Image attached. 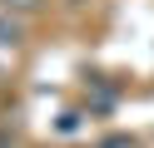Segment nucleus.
<instances>
[{"mask_svg": "<svg viewBox=\"0 0 154 148\" xmlns=\"http://www.w3.org/2000/svg\"><path fill=\"white\" fill-rule=\"evenodd\" d=\"M5 5H35V0H5Z\"/></svg>", "mask_w": 154, "mask_h": 148, "instance_id": "1", "label": "nucleus"}]
</instances>
